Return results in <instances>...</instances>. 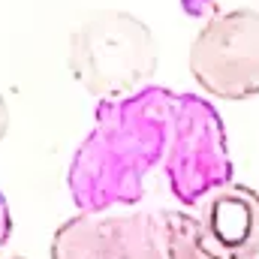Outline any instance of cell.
<instances>
[{
    "label": "cell",
    "mask_w": 259,
    "mask_h": 259,
    "mask_svg": "<svg viewBox=\"0 0 259 259\" xmlns=\"http://www.w3.org/2000/svg\"><path fill=\"white\" fill-rule=\"evenodd\" d=\"M202 226L223 259H256L259 253V190L229 184L202 208Z\"/></svg>",
    "instance_id": "cell-6"
},
{
    "label": "cell",
    "mask_w": 259,
    "mask_h": 259,
    "mask_svg": "<svg viewBox=\"0 0 259 259\" xmlns=\"http://www.w3.org/2000/svg\"><path fill=\"white\" fill-rule=\"evenodd\" d=\"M172 103V91L148 84L97 106L94 130L75 148L66 172L78 214H112V208L142 202L148 172L163 166L169 151Z\"/></svg>",
    "instance_id": "cell-1"
},
{
    "label": "cell",
    "mask_w": 259,
    "mask_h": 259,
    "mask_svg": "<svg viewBox=\"0 0 259 259\" xmlns=\"http://www.w3.org/2000/svg\"><path fill=\"white\" fill-rule=\"evenodd\" d=\"M190 75L205 94L250 100L259 94V12L238 6L205 18L190 42Z\"/></svg>",
    "instance_id": "cell-5"
},
{
    "label": "cell",
    "mask_w": 259,
    "mask_h": 259,
    "mask_svg": "<svg viewBox=\"0 0 259 259\" xmlns=\"http://www.w3.org/2000/svg\"><path fill=\"white\" fill-rule=\"evenodd\" d=\"M9 235H12V214H9L6 196H3V190H0V250H3V244L9 241Z\"/></svg>",
    "instance_id": "cell-7"
},
{
    "label": "cell",
    "mask_w": 259,
    "mask_h": 259,
    "mask_svg": "<svg viewBox=\"0 0 259 259\" xmlns=\"http://www.w3.org/2000/svg\"><path fill=\"white\" fill-rule=\"evenodd\" d=\"M52 259H223L202 220L184 211L72 214L52 235Z\"/></svg>",
    "instance_id": "cell-2"
},
{
    "label": "cell",
    "mask_w": 259,
    "mask_h": 259,
    "mask_svg": "<svg viewBox=\"0 0 259 259\" xmlns=\"http://www.w3.org/2000/svg\"><path fill=\"white\" fill-rule=\"evenodd\" d=\"M72 78L100 103L130 97L157 75L160 46L154 30L127 9H100L81 18L66 42Z\"/></svg>",
    "instance_id": "cell-3"
},
{
    "label": "cell",
    "mask_w": 259,
    "mask_h": 259,
    "mask_svg": "<svg viewBox=\"0 0 259 259\" xmlns=\"http://www.w3.org/2000/svg\"><path fill=\"white\" fill-rule=\"evenodd\" d=\"M163 172L169 193L178 205L208 202L223 187L235 184L223 118L205 97L175 94Z\"/></svg>",
    "instance_id": "cell-4"
},
{
    "label": "cell",
    "mask_w": 259,
    "mask_h": 259,
    "mask_svg": "<svg viewBox=\"0 0 259 259\" xmlns=\"http://www.w3.org/2000/svg\"><path fill=\"white\" fill-rule=\"evenodd\" d=\"M6 133H9V106H6V100L0 94V142L6 139Z\"/></svg>",
    "instance_id": "cell-8"
}]
</instances>
